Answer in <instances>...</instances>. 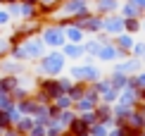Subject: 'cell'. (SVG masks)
I'll return each mask as SVG.
<instances>
[{"instance_id": "obj_1", "label": "cell", "mask_w": 145, "mask_h": 136, "mask_svg": "<svg viewBox=\"0 0 145 136\" xmlns=\"http://www.w3.org/2000/svg\"><path fill=\"white\" fill-rule=\"evenodd\" d=\"M64 69V55L52 50V53H45L43 57H40V72L48 74V77H55Z\"/></svg>"}, {"instance_id": "obj_2", "label": "cell", "mask_w": 145, "mask_h": 136, "mask_svg": "<svg viewBox=\"0 0 145 136\" xmlns=\"http://www.w3.org/2000/svg\"><path fill=\"white\" fill-rule=\"evenodd\" d=\"M40 38H43L45 46H52V48H62L67 43V36H64V29L55 24V26H45L40 29Z\"/></svg>"}, {"instance_id": "obj_3", "label": "cell", "mask_w": 145, "mask_h": 136, "mask_svg": "<svg viewBox=\"0 0 145 136\" xmlns=\"http://www.w3.org/2000/svg\"><path fill=\"white\" fill-rule=\"evenodd\" d=\"M57 7H59V15L74 17L83 10H90V0H57Z\"/></svg>"}, {"instance_id": "obj_4", "label": "cell", "mask_w": 145, "mask_h": 136, "mask_svg": "<svg viewBox=\"0 0 145 136\" xmlns=\"http://www.w3.org/2000/svg\"><path fill=\"white\" fill-rule=\"evenodd\" d=\"M102 31L105 34H110V36H119V34H124V17L121 15H105L102 17Z\"/></svg>"}, {"instance_id": "obj_5", "label": "cell", "mask_w": 145, "mask_h": 136, "mask_svg": "<svg viewBox=\"0 0 145 136\" xmlns=\"http://www.w3.org/2000/svg\"><path fill=\"white\" fill-rule=\"evenodd\" d=\"M71 77L86 84V81H98V79H100V72L95 69L93 65H83V67H74V69H71Z\"/></svg>"}, {"instance_id": "obj_6", "label": "cell", "mask_w": 145, "mask_h": 136, "mask_svg": "<svg viewBox=\"0 0 145 136\" xmlns=\"http://www.w3.org/2000/svg\"><path fill=\"white\" fill-rule=\"evenodd\" d=\"M119 7H121V3H119V0H95V15H100V17L114 15Z\"/></svg>"}, {"instance_id": "obj_7", "label": "cell", "mask_w": 145, "mask_h": 136, "mask_svg": "<svg viewBox=\"0 0 145 136\" xmlns=\"http://www.w3.org/2000/svg\"><path fill=\"white\" fill-rule=\"evenodd\" d=\"M114 46L119 48V50H124V53H129V50H133V46H136V41L131 38V34H119V36H114Z\"/></svg>"}, {"instance_id": "obj_8", "label": "cell", "mask_w": 145, "mask_h": 136, "mask_svg": "<svg viewBox=\"0 0 145 136\" xmlns=\"http://www.w3.org/2000/svg\"><path fill=\"white\" fill-rule=\"evenodd\" d=\"M119 12H121L124 19H126V17H143V15H145V10H143V7H136V5H131L129 0H124V3H121Z\"/></svg>"}, {"instance_id": "obj_9", "label": "cell", "mask_w": 145, "mask_h": 136, "mask_svg": "<svg viewBox=\"0 0 145 136\" xmlns=\"http://www.w3.org/2000/svg\"><path fill=\"white\" fill-rule=\"evenodd\" d=\"M64 36H67L69 43H81V41H83V29H81V26H74V24H69V26L64 29Z\"/></svg>"}, {"instance_id": "obj_10", "label": "cell", "mask_w": 145, "mask_h": 136, "mask_svg": "<svg viewBox=\"0 0 145 136\" xmlns=\"http://www.w3.org/2000/svg\"><path fill=\"white\" fill-rule=\"evenodd\" d=\"M10 48H12L10 38H3V36H0V57H5V55L10 53Z\"/></svg>"}, {"instance_id": "obj_11", "label": "cell", "mask_w": 145, "mask_h": 136, "mask_svg": "<svg viewBox=\"0 0 145 136\" xmlns=\"http://www.w3.org/2000/svg\"><path fill=\"white\" fill-rule=\"evenodd\" d=\"M12 15L7 12V7H0V26H5V24H10Z\"/></svg>"}, {"instance_id": "obj_12", "label": "cell", "mask_w": 145, "mask_h": 136, "mask_svg": "<svg viewBox=\"0 0 145 136\" xmlns=\"http://www.w3.org/2000/svg\"><path fill=\"white\" fill-rule=\"evenodd\" d=\"M131 53H133L136 57H143V55H145V43H136V46H133V50H131Z\"/></svg>"}, {"instance_id": "obj_13", "label": "cell", "mask_w": 145, "mask_h": 136, "mask_svg": "<svg viewBox=\"0 0 145 136\" xmlns=\"http://www.w3.org/2000/svg\"><path fill=\"white\" fill-rule=\"evenodd\" d=\"M131 5H136V7H143L145 10V0H129Z\"/></svg>"}, {"instance_id": "obj_14", "label": "cell", "mask_w": 145, "mask_h": 136, "mask_svg": "<svg viewBox=\"0 0 145 136\" xmlns=\"http://www.w3.org/2000/svg\"><path fill=\"white\" fill-rule=\"evenodd\" d=\"M38 5H57V0H40Z\"/></svg>"}, {"instance_id": "obj_15", "label": "cell", "mask_w": 145, "mask_h": 136, "mask_svg": "<svg viewBox=\"0 0 145 136\" xmlns=\"http://www.w3.org/2000/svg\"><path fill=\"white\" fill-rule=\"evenodd\" d=\"M143 29H145V22H143Z\"/></svg>"}]
</instances>
